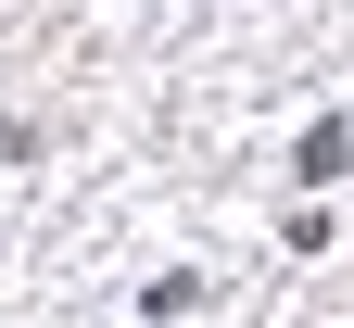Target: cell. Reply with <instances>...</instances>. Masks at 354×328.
Masks as SVG:
<instances>
[{"instance_id":"6da1fadb","label":"cell","mask_w":354,"mask_h":328,"mask_svg":"<svg viewBox=\"0 0 354 328\" xmlns=\"http://www.w3.org/2000/svg\"><path fill=\"white\" fill-rule=\"evenodd\" d=\"M342 164H354V126H342V114H329V126H304V177H317V190H329Z\"/></svg>"}]
</instances>
